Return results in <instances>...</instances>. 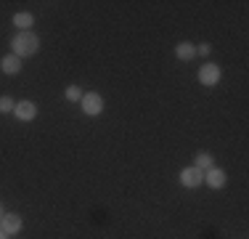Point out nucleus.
<instances>
[{
  "label": "nucleus",
  "instance_id": "obj_1",
  "mask_svg": "<svg viewBox=\"0 0 249 239\" xmlns=\"http://www.w3.org/2000/svg\"><path fill=\"white\" fill-rule=\"evenodd\" d=\"M37 48H40V38L29 29V32H19V35H14V40H11V53L14 56H19L21 61H24L27 56H35L37 53Z\"/></svg>",
  "mask_w": 249,
  "mask_h": 239
},
{
  "label": "nucleus",
  "instance_id": "obj_2",
  "mask_svg": "<svg viewBox=\"0 0 249 239\" xmlns=\"http://www.w3.org/2000/svg\"><path fill=\"white\" fill-rule=\"evenodd\" d=\"M80 106H82V112H85L88 117H98L101 112H104V96L101 93H82V99H80Z\"/></svg>",
  "mask_w": 249,
  "mask_h": 239
},
{
  "label": "nucleus",
  "instance_id": "obj_3",
  "mask_svg": "<svg viewBox=\"0 0 249 239\" xmlns=\"http://www.w3.org/2000/svg\"><path fill=\"white\" fill-rule=\"evenodd\" d=\"M220 77H223V69L217 67V64H204V67L199 69V82L204 88H215L217 82H220Z\"/></svg>",
  "mask_w": 249,
  "mask_h": 239
},
{
  "label": "nucleus",
  "instance_id": "obj_4",
  "mask_svg": "<svg viewBox=\"0 0 249 239\" xmlns=\"http://www.w3.org/2000/svg\"><path fill=\"white\" fill-rule=\"evenodd\" d=\"M180 186H186V189H196V186H201V183H204V173L199 170V167H183L180 170Z\"/></svg>",
  "mask_w": 249,
  "mask_h": 239
},
{
  "label": "nucleus",
  "instance_id": "obj_5",
  "mask_svg": "<svg viewBox=\"0 0 249 239\" xmlns=\"http://www.w3.org/2000/svg\"><path fill=\"white\" fill-rule=\"evenodd\" d=\"M0 229H3L8 237H14V234H19V231L24 229V218H21L19 213H5L3 220H0Z\"/></svg>",
  "mask_w": 249,
  "mask_h": 239
},
{
  "label": "nucleus",
  "instance_id": "obj_6",
  "mask_svg": "<svg viewBox=\"0 0 249 239\" xmlns=\"http://www.w3.org/2000/svg\"><path fill=\"white\" fill-rule=\"evenodd\" d=\"M14 117L21 120V122H32V120L37 117V104H35V101H19V104L14 106Z\"/></svg>",
  "mask_w": 249,
  "mask_h": 239
},
{
  "label": "nucleus",
  "instance_id": "obj_7",
  "mask_svg": "<svg viewBox=\"0 0 249 239\" xmlns=\"http://www.w3.org/2000/svg\"><path fill=\"white\" fill-rule=\"evenodd\" d=\"M0 69H3V75H8V77L19 75V72H21V59L14 56V53H8V56L0 59Z\"/></svg>",
  "mask_w": 249,
  "mask_h": 239
},
{
  "label": "nucleus",
  "instance_id": "obj_8",
  "mask_svg": "<svg viewBox=\"0 0 249 239\" xmlns=\"http://www.w3.org/2000/svg\"><path fill=\"white\" fill-rule=\"evenodd\" d=\"M204 183L210 189H223L225 186V170H220V167H210V170L204 173Z\"/></svg>",
  "mask_w": 249,
  "mask_h": 239
},
{
  "label": "nucleus",
  "instance_id": "obj_9",
  "mask_svg": "<svg viewBox=\"0 0 249 239\" xmlns=\"http://www.w3.org/2000/svg\"><path fill=\"white\" fill-rule=\"evenodd\" d=\"M35 24V16L27 14V11H19L14 16V27H19V32H29V27Z\"/></svg>",
  "mask_w": 249,
  "mask_h": 239
},
{
  "label": "nucleus",
  "instance_id": "obj_10",
  "mask_svg": "<svg viewBox=\"0 0 249 239\" xmlns=\"http://www.w3.org/2000/svg\"><path fill=\"white\" fill-rule=\"evenodd\" d=\"M175 56L180 59V61H191V59L196 56V45H191V43H178V45H175Z\"/></svg>",
  "mask_w": 249,
  "mask_h": 239
},
{
  "label": "nucleus",
  "instance_id": "obj_11",
  "mask_svg": "<svg viewBox=\"0 0 249 239\" xmlns=\"http://www.w3.org/2000/svg\"><path fill=\"white\" fill-rule=\"evenodd\" d=\"M194 167H199L201 173H207L210 167H215V159H212L210 152H199L196 154V162H194Z\"/></svg>",
  "mask_w": 249,
  "mask_h": 239
},
{
  "label": "nucleus",
  "instance_id": "obj_12",
  "mask_svg": "<svg viewBox=\"0 0 249 239\" xmlns=\"http://www.w3.org/2000/svg\"><path fill=\"white\" fill-rule=\"evenodd\" d=\"M14 106H16L14 99H8V96H0V115H14Z\"/></svg>",
  "mask_w": 249,
  "mask_h": 239
},
{
  "label": "nucleus",
  "instance_id": "obj_13",
  "mask_svg": "<svg viewBox=\"0 0 249 239\" xmlns=\"http://www.w3.org/2000/svg\"><path fill=\"white\" fill-rule=\"evenodd\" d=\"M64 96H67V101H77V104H80V99H82V88L80 85H69L67 91H64Z\"/></svg>",
  "mask_w": 249,
  "mask_h": 239
},
{
  "label": "nucleus",
  "instance_id": "obj_14",
  "mask_svg": "<svg viewBox=\"0 0 249 239\" xmlns=\"http://www.w3.org/2000/svg\"><path fill=\"white\" fill-rule=\"evenodd\" d=\"M196 53H199V56H210V53H212V45H210V43H201V45H196Z\"/></svg>",
  "mask_w": 249,
  "mask_h": 239
},
{
  "label": "nucleus",
  "instance_id": "obj_15",
  "mask_svg": "<svg viewBox=\"0 0 249 239\" xmlns=\"http://www.w3.org/2000/svg\"><path fill=\"white\" fill-rule=\"evenodd\" d=\"M0 239H8V234H5V231H3V229H0Z\"/></svg>",
  "mask_w": 249,
  "mask_h": 239
},
{
  "label": "nucleus",
  "instance_id": "obj_16",
  "mask_svg": "<svg viewBox=\"0 0 249 239\" xmlns=\"http://www.w3.org/2000/svg\"><path fill=\"white\" fill-rule=\"evenodd\" d=\"M3 215H5V213H3V205H0V220H3Z\"/></svg>",
  "mask_w": 249,
  "mask_h": 239
}]
</instances>
